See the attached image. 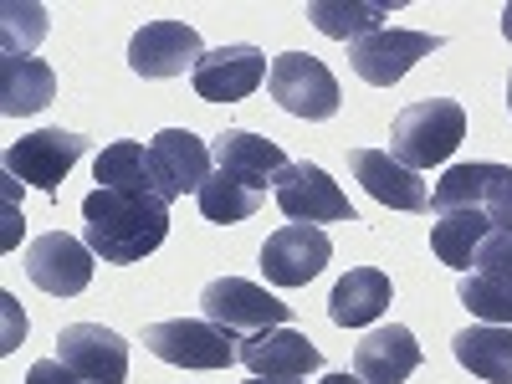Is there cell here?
Wrapping results in <instances>:
<instances>
[{
    "mask_svg": "<svg viewBox=\"0 0 512 384\" xmlns=\"http://www.w3.org/2000/svg\"><path fill=\"white\" fill-rule=\"evenodd\" d=\"M349 169L354 180L390 210H410V216H420V210H431V185L420 180V169L400 164L390 149H349Z\"/></svg>",
    "mask_w": 512,
    "mask_h": 384,
    "instance_id": "14",
    "label": "cell"
},
{
    "mask_svg": "<svg viewBox=\"0 0 512 384\" xmlns=\"http://www.w3.org/2000/svg\"><path fill=\"white\" fill-rule=\"evenodd\" d=\"M210 159H216V169L236 175L241 185H251L256 195H267V185H277V175L292 164L272 139L251 134V128H226V134H216V144H210Z\"/></svg>",
    "mask_w": 512,
    "mask_h": 384,
    "instance_id": "17",
    "label": "cell"
},
{
    "mask_svg": "<svg viewBox=\"0 0 512 384\" xmlns=\"http://www.w3.org/2000/svg\"><path fill=\"white\" fill-rule=\"evenodd\" d=\"M395 6L390 0H313L308 6V21L333 36V41H364L384 26V16H390Z\"/></svg>",
    "mask_w": 512,
    "mask_h": 384,
    "instance_id": "23",
    "label": "cell"
},
{
    "mask_svg": "<svg viewBox=\"0 0 512 384\" xmlns=\"http://www.w3.org/2000/svg\"><path fill=\"white\" fill-rule=\"evenodd\" d=\"M144 349L175 369H231L241 359L236 338L205 318H169L144 328Z\"/></svg>",
    "mask_w": 512,
    "mask_h": 384,
    "instance_id": "3",
    "label": "cell"
},
{
    "mask_svg": "<svg viewBox=\"0 0 512 384\" xmlns=\"http://www.w3.org/2000/svg\"><path fill=\"white\" fill-rule=\"evenodd\" d=\"M246 384H303V379H262V374H251Z\"/></svg>",
    "mask_w": 512,
    "mask_h": 384,
    "instance_id": "34",
    "label": "cell"
},
{
    "mask_svg": "<svg viewBox=\"0 0 512 384\" xmlns=\"http://www.w3.org/2000/svg\"><path fill=\"white\" fill-rule=\"evenodd\" d=\"M200 313L205 323H216L226 328L231 338L236 333H267V328H282L292 318V308L282 303V297H272L267 287H256L246 277H216V282H205L200 292Z\"/></svg>",
    "mask_w": 512,
    "mask_h": 384,
    "instance_id": "4",
    "label": "cell"
},
{
    "mask_svg": "<svg viewBox=\"0 0 512 384\" xmlns=\"http://www.w3.org/2000/svg\"><path fill=\"white\" fill-rule=\"evenodd\" d=\"M26 384H82V379H77L62 359H41V364H31Z\"/></svg>",
    "mask_w": 512,
    "mask_h": 384,
    "instance_id": "31",
    "label": "cell"
},
{
    "mask_svg": "<svg viewBox=\"0 0 512 384\" xmlns=\"http://www.w3.org/2000/svg\"><path fill=\"white\" fill-rule=\"evenodd\" d=\"M482 210H487L492 231L512 241V164H502V175H497V185H492V195H487Z\"/></svg>",
    "mask_w": 512,
    "mask_h": 384,
    "instance_id": "30",
    "label": "cell"
},
{
    "mask_svg": "<svg viewBox=\"0 0 512 384\" xmlns=\"http://www.w3.org/2000/svg\"><path fill=\"white\" fill-rule=\"evenodd\" d=\"M420 369V344L405 323L374 328L364 344H354V374L364 384H405Z\"/></svg>",
    "mask_w": 512,
    "mask_h": 384,
    "instance_id": "18",
    "label": "cell"
},
{
    "mask_svg": "<svg viewBox=\"0 0 512 384\" xmlns=\"http://www.w3.org/2000/svg\"><path fill=\"white\" fill-rule=\"evenodd\" d=\"M333 256V241L323 226H297L287 221L282 231H272L262 241V272L272 287H308Z\"/></svg>",
    "mask_w": 512,
    "mask_h": 384,
    "instance_id": "10",
    "label": "cell"
},
{
    "mask_svg": "<svg viewBox=\"0 0 512 384\" xmlns=\"http://www.w3.org/2000/svg\"><path fill=\"white\" fill-rule=\"evenodd\" d=\"M461 139H466V108L451 103V98L410 103V108L390 123V154H395L400 164H410V169L446 164Z\"/></svg>",
    "mask_w": 512,
    "mask_h": 384,
    "instance_id": "2",
    "label": "cell"
},
{
    "mask_svg": "<svg viewBox=\"0 0 512 384\" xmlns=\"http://www.w3.org/2000/svg\"><path fill=\"white\" fill-rule=\"evenodd\" d=\"M82 154H88V139L72 134V128H36V134H26V139H16L6 149V180L57 195L62 180H67V169Z\"/></svg>",
    "mask_w": 512,
    "mask_h": 384,
    "instance_id": "6",
    "label": "cell"
},
{
    "mask_svg": "<svg viewBox=\"0 0 512 384\" xmlns=\"http://www.w3.org/2000/svg\"><path fill=\"white\" fill-rule=\"evenodd\" d=\"M502 36L512 41V0H507V6H502Z\"/></svg>",
    "mask_w": 512,
    "mask_h": 384,
    "instance_id": "33",
    "label": "cell"
},
{
    "mask_svg": "<svg viewBox=\"0 0 512 384\" xmlns=\"http://www.w3.org/2000/svg\"><path fill=\"white\" fill-rule=\"evenodd\" d=\"M149 159H154L164 200L200 195V185L210 180V149H205V139L190 134V128H164V134H154Z\"/></svg>",
    "mask_w": 512,
    "mask_h": 384,
    "instance_id": "16",
    "label": "cell"
},
{
    "mask_svg": "<svg viewBox=\"0 0 512 384\" xmlns=\"http://www.w3.org/2000/svg\"><path fill=\"white\" fill-rule=\"evenodd\" d=\"M200 57H205L200 31L185 26V21H149V26L134 31V41H128V67L149 82L185 77V72L200 67Z\"/></svg>",
    "mask_w": 512,
    "mask_h": 384,
    "instance_id": "9",
    "label": "cell"
},
{
    "mask_svg": "<svg viewBox=\"0 0 512 384\" xmlns=\"http://www.w3.org/2000/svg\"><path fill=\"white\" fill-rule=\"evenodd\" d=\"M390 297H395V287L379 267H354L349 277H338V287L328 297V318L338 328H364L390 308Z\"/></svg>",
    "mask_w": 512,
    "mask_h": 384,
    "instance_id": "19",
    "label": "cell"
},
{
    "mask_svg": "<svg viewBox=\"0 0 512 384\" xmlns=\"http://www.w3.org/2000/svg\"><path fill=\"white\" fill-rule=\"evenodd\" d=\"M497 175H502V164H451L431 190L436 216H446V210H482Z\"/></svg>",
    "mask_w": 512,
    "mask_h": 384,
    "instance_id": "25",
    "label": "cell"
},
{
    "mask_svg": "<svg viewBox=\"0 0 512 384\" xmlns=\"http://www.w3.org/2000/svg\"><path fill=\"white\" fill-rule=\"evenodd\" d=\"M241 364L262 379H303L313 369H323V354L308 333L297 328H267V333H251L241 338Z\"/></svg>",
    "mask_w": 512,
    "mask_h": 384,
    "instance_id": "15",
    "label": "cell"
},
{
    "mask_svg": "<svg viewBox=\"0 0 512 384\" xmlns=\"http://www.w3.org/2000/svg\"><path fill=\"white\" fill-rule=\"evenodd\" d=\"M267 93L277 98L282 113L308 118V123L338 113V77H333L318 57H308V52H282V57H272Z\"/></svg>",
    "mask_w": 512,
    "mask_h": 384,
    "instance_id": "5",
    "label": "cell"
},
{
    "mask_svg": "<svg viewBox=\"0 0 512 384\" xmlns=\"http://www.w3.org/2000/svg\"><path fill=\"white\" fill-rule=\"evenodd\" d=\"M267 72H272L267 57L256 52V47H246V41H236V47L205 52L200 67L190 72V82H195V93L205 103H241V98H251L256 88H262Z\"/></svg>",
    "mask_w": 512,
    "mask_h": 384,
    "instance_id": "13",
    "label": "cell"
},
{
    "mask_svg": "<svg viewBox=\"0 0 512 384\" xmlns=\"http://www.w3.org/2000/svg\"><path fill=\"white\" fill-rule=\"evenodd\" d=\"M169 236V205L149 195H123V190H93L82 200V241L93 256L113 267H134L154 256Z\"/></svg>",
    "mask_w": 512,
    "mask_h": 384,
    "instance_id": "1",
    "label": "cell"
},
{
    "mask_svg": "<svg viewBox=\"0 0 512 384\" xmlns=\"http://www.w3.org/2000/svg\"><path fill=\"white\" fill-rule=\"evenodd\" d=\"M0 26H6V57H26L36 41L47 36V11L6 0V6H0Z\"/></svg>",
    "mask_w": 512,
    "mask_h": 384,
    "instance_id": "28",
    "label": "cell"
},
{
    "mask_svg": "<svg viewBox=\"0 0 512 384\" xmlns=\"http://www.w3.org/2000/svg\"><path fill=\"white\" fill-rule=\"evenodd\" d=\"M26 277L52 292V297H77L93 282V246L67 231H47L26 246Z\"/></svg>",
    "mask_w": 512,
    "mask_h": 384,
    "instance_id": "12",
    "label": "cell"
},
{
    "mask_svg": "<svg viewBox=\"0 0 512 384\" xmlns=\"http://www.w3.org/2000/svg\"><path fill=\"white\" fill-rule=\"evenodd\" d=\"M93 175H98V190H123V195H149V200H164L159 190V175H154V159L139 139H118L98 154L93 164ZM169 205V200H164Z\"/></svg>",
    "mask_w": 512,
    "mask_h": 384,
    "instance_id": "22",
    "label": "cell"
},
{
    "mask_svg": "<svg viewBox=\"0 0 512 384\" xmlns=\"http://www.w3.org/2000/svg\"><path fill=\"white\" fill-rule=\"evenodd\" d=\"M318 384H364V379H359V374H323Z\"/></svg>",
    "mask_w": 512,
    "mask_h": 384,
    "instance_id": "32",
    "label": "cell"
},
{
    "mask_svg": "<svg viewBox=\"0 0 512 384\" xmlns=\"http://www.w3.org/2000/svg\"><path fill=\"white\" fill-rule=\"evenodd\" d=\"M57 98V72L36 57H0V113L26 118Z\"/></svg>",
    "mask_w": 512,
    "mask_h": 384,
    "instance_id": "21",
    "label": "cell"
},
{
    "mask_svg": "<svg viewBox=\"0 0 512 384\" xmlns=\"http://www.w3.org/2000/svg\"><path fill=\"white\" fill-rule=\"evenodd\" d=\"M436 47H441V36H431V31L379 26L374 36L354 41V47H349V62H354V72L369 82V88H395V82H400L420 57H431Z\"/></svg>",
    "mask_w": 512,
    "mask_h": 384,
    "instance_id": "8",
    "label": "cell"
},
{
    "mask_svg": "<svg viewBox=\"0 0 512 384\" xmlns=\"http://www.w3.org/2000/svg\"><path fill=\"white\" fill-rule=\"evenodd\" d=\"M456 297H461V308L472 313V318L497 323V328H512V287H502V282H492L482 272H466L461 287H456Z\"/></svg>",
    "mask_w": 512,
    "mask_h": 384,
    "instance_id": "27",
    "label": "cell"
},
{
    "mask_svg": "<svg viewBox=\"0 0 512 384\" xmlns=\"http://www.w3.org/2000/svg\"><path fill=\"white\" fill-rule=\"evenodd\" d=\"M451 354L466 374H477L482 384H512V328L497 323H477L461 328L451 338Z\"/></svg>",
    "mask_w": 512,
    "mask_h": 384,
    "instance_id": "20",
    "label": "cell"
},
{
    "mask_svg": "<svg viewBox=\"0 0 512 384\" xmlns=\"http://www.w3.org/2000/svg\"><path fill=\"white\" fill-rule=\"evenodd\" d=\"M57 359L82 384H128V344L103 323H67L57 333Z\"/></svg>",
    "mask_w": 512,
    "mask_h": 384,
    "instance_id": "11",
    "label": "cell"
},
{
    "mask_svg": "<svg viewBox=\"0 0 512 384\" xmlns=\"http://www.w3.org/2000/svg\"><path fill=\"white\" fill-rule=\"evenodd\" d=\"M277 205L282 216L297 226H323V221H354V205L349 195L328 180V169L308 164V159H292L282 175H277Z\"/></svg>",
    "mask_w": 512,
    "mask_h": 384,
    "instance_id": "7",
    "label": "cell"
},
{
    "mask_svg": "<svg viewBox=\"0 0 512 384\" xmlns=\"http://www.w3.org/2000/svg\"><path fill=\"white\" fill-rule=\"evenodd\" d=\"M472 272H482V277H492V282L512 287V241L492 231V236L477 246V256H472Z\"/></svg>",
    "mask_w": 512,
    "mask_h": 384,
    "instance_id": "29",
    "label": "cell"
},
{
    "mask_svg": "<svg viewBox=\"0 0 512 384\" xmlns=\"http://www.w3.org/2000/svg\"><path fill=\"white\" fill-rule=\"evenodd\" d=\"M507 108H512V77H507Z\"/></svg>",
    "mask_w": 512,
    "mask_h": 384,
    "instance_id": "35",
    "label": "cell"
},
{
    "mask_svg": "<svg viewBox=\"0 0 512 384\" xmlns=\"http://www.w3.org/2000/svg\"><path fill=\"white\" fill-rule=\"evenodd\" d=\"M487 236H492L487 210H446V216H436V226H431V251L446 267L472 272V256Z\"/></svg>",
    "mask_w": 512,
    "mask_h": 384,
    "instance_id": "24",
    "label": "cell"
},
{
    "mask_svg": "<svg viewBox=\"0 0 512 384\" xmlns=\"http://www.w3.org/2000/svg\"><path fill=\"white\" fill-rule=\"evenodd\" d=\"M200 216L216 221V226H236V221H251L256 205H262V195H256L251 185H241L236 175H226V169H210V180L200 185Z\"/></svg>",
    "mask_w": 512,
    "mask_h": 384,
    "instance_id": "26",
    "label": "cell"
}]
</instances>
